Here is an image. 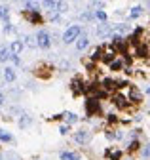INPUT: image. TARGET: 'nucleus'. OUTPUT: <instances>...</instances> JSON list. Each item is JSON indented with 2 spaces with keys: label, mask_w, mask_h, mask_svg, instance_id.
<instances>
[{
  "label": "nucleus",
  "mask_w": 150,
  "mask_h": 160,
  "mask_svg": "<svg viewBox=\"0 0 150 160\" xmlns=\"http://www.w3.org/2000/svg\"><path fill=\"white\" fill-rule=\"evenodd\" d=\"M80 32H82V27H80V25H70V27L65 31V34H63V42H65V44L76 42V38L80 36Z\"/></svg>",
  "instance_id": "obj_1"
},
{
  "label": "nucleus",
  "mask_w": 150,
  "mask_h": 160,
  "mask_svg": "<svg viewBox=\"0 0 150 160\" xmlns=\"http://www.w3.org/2000/svg\"><path fill=\"white\" fill-rule=\"evenodd\" d=\"M34 38H36V46L42 48V50H48V48L51 46V36H49L48 31H40Z\"/></svg>",
  "instance_id": "obj_2"
},
{
  "label": "nucleus",
  "mask_w": 150,
  "mask_h": 160,
  "mask_svg": "<svg viewBox=\"0 0 150 160\" xmlns=\"http://www.w3.org/2000/svg\"><path fill=\"white\" fill-rule=\"evenodd\" d=\"M74 139H76L78 143L86 145V143H89V141H91V132H87V130H80V132H76Z\"/></svg>",
  "instance_id": "obj_3"
},
{
  "label": "nucleus",
  "mask_w": 150,
  "mask_h": 160,
  "mask_svg": "<svg viewBox=\"0 0 150 160\" xmlns=\"http://www.w3.org/2000/svg\"><path fill=\"white\" fill-rule=\"evenodd\" d=\"M86 109H87V114H95L99 111V103H97V99L95 97H91L86 101Z\"/></svg>",
  "instance_id": "obj_4"
},
{
  "label": "nucleus",
  "mask_w": 150,
  "mask_h": 160,
  "mask_svg": "<svg viewBox=\"0 0 150 160\" xmlns=\"http://www.w3.org/2000/svg\"><path fill=\"white\" fill-rule=\"evenodd\" d=\"M23 15L29 19L30 23H34V25H36V23H42V15H40L38 12H29V10H25V13H23Z\"/></svg>",
  "instance_id": "obj_5"
},
{
  "label": "nucleus",
  "mask_w": 150,
  "mask_h": 160,
  "mask_svg": "<svg viewBox=\"0 0 150 160\" xmlns=\"http://www.w3.org/2000/svg\"><path fill=\"white\" fill-rule=\"evenodd\" d=\"M23 40H13V42L10 44V52H12V55H19L21 52H23Z\"/></svg>",
  "instance_id": "obj_6"
},
{
  "label": "nucleus",
  "mask_w": 150,
  "mask_h": 160,
  "mask_svg": "<svg viewBox=\"0 0 150 160\" xmlns=\"http://www.w3.org/2000/svg\"><path fill=\"white\" fill-rule=\"evenodd\" d=\"M87 46H89V38H87V34H82V36L76 38V50H78V52H84Z\"/></svg>",
  "instance_id": "obj_7"
},
{
  "label": "nucleus",
  "mask_w": 150,
  "mask_h": 160,
  "mask_svg": "<svg viewBox=\"0 0 150 160\" xmlns=\"http://www.w3.org/2000/svg\"><path fill=\"white\" fill-rule=\"evenodd\" d=\"M2 78L6 80V82H13V80H15V69L13 67H6L2 71Z\"/></svg>",
  "instance_id": "obj_8"
},
{
  "label": "nucleus",
  "mask_w": 150,
  "mask_h": 160,
  "mask_svg": "<svg viewBox=\"0 0 150 160\" xmlns=\"http://www.w3.org/2000/svg\"><path fill=\"white\" fill-rule=\"evenodd\" d=\"M129 101H133V103H139V101H141V92H139L135 86L129 88Z\"/></svg>",
  "instance_id": "obj_9"
},
{
  "label": "nucleus",
  "mask_w": 150,
  "mask_h": 160,
  "mask_svg": "<svg viewBox=\"0 0 150 160\" xmlns=\"http://www.w3.org/2000/svg\"><path fill=\"white\" fill-rule=\"evenodd\" d=\"M101 59H103L105 63H112V61H114V59H116V50L112 48L110 52H105V53L101 55Z\"/></svg>",
  "instance_id": "obj_10"
},
{
  "label": "nucleus",
  "mask_w": 150,
  "mask_h": 160,
  "mask_svg": "<svg viewBox=\"0 0 150 160\" xmlns=\"http://www.w3.org/2000/svg\"><path fill=\"white\" fill-rule=\"evenodd\" d=\"M53 10L61 15V13H65V12L68 10V4L65 2V0H57V2H55V8H53Z\"/></svg>",
  "instance_id": "obj_11"
},
{
  "label": "nucleus",
  "mask_w": 150,
  "mask_h": 160,
  "mask_svg": "<svg viewBox=\"0 0 150 160\" xmlns=\"http://www.w3.org/2000/svg\"><path fill=\"white\" fill-rule=\"evenodd\" d=\"M10 57H12V52H10V48H2V50H0V63H6V61H10Z\"/></svg>",
  "instance_id": "obj_12"
},
{
  "label": "nucleus",
  "mask_w": 150,
  "mask_h": 160,
  "mask_svg": "<svg viewBox=\"0 0 150 160\" xmlns=\"http://www.w3.org/2000/svg\"><path fill=\"white\" fill-rule=\"evenodd\" d=\"M116 84H118V82H114V80L105 78V80H103V84H101V88H105L106 92H110V90H114V88H116Z\"/></svg>",
  "instance_id": "obj_13"
},
{
  "label": "nucleus",
  "mask_w": 150,
  "mask_h": 160,
  "mask_svg": "<svg viewBox=\"0 0 150 160\" xmlns=\"http://www.w3.org/2000/svg\"><path fill=\"white\" fill-rule=\"evenodd\" d=\"M25 8H27L29 12H38V10H40V4L36 2V0H27V2H25Z\"/></svg>",
  "instance_id": "obj_14"
},
{
  "label": "nucleus",
  "mask_w": 150,
  "mask_h": 160,
  "mask_svg": "<svg viewBox=\"0 0 150 160\" xmlns=\"http://www.w3.org/2000/svg\"><path fill=\"white\" fill-rule=\"evenodd\" d=\"M110 31H112V27L105 23V25H101V27H99V29H97L95 32H97V36H105V34H108Z\"/></svg>",
  "instance_id": "obj_15"
},
{
  "label": "nucleus",
  "mask_w": 150,
  "mask_h": 160,
  "mask_svg": "<svg viewBox=\"0 0 150 160\" xmlns=\"http://www.w3.org/2000/svg\"><path fill=\"white\" fill-rule=\"evenodd\" d=\"M146 55H148V46L137 44V57H146Z\"/></svg>",
  "instance_id": "obj_16"
},
{
  "label": "nucleus",
  "mask_w": 150,
  "mask_h": 160,
  "mask_svg": "<svg viewBox=\"0 0 150 160\" xmlns=\"http://www.w3.org/2000/svg\"><path fill=\"white\" fill-rule=\"evenodd\" d=\"M61 116H65V120H67L68 124H74V122L78 120V116L74 114V112H65V114H61Z\"/></svg>",
  "instance_id": "obj_17"
},
{
  "label": "nucleus",
  "mask_w": 150,
  "mask_h": 160,
  "mask_svg": "<svg viewBox=\"0 0 150 160\" xmlns=\"http://www.w3.org/2000/svg\"><path fill=\"white\" fill-rule=\"evenodd\" d=\"M61 160H80V156L74 152H61Z\"/></svg>",
  "instance_id": "obj_18"
},
{
  "label": "nucleus",
  "mask_w": 150,
  "mask_h": 160,
  "mask_svg": "<svg viewBox=\"0 0 150 160\" xmlns=\"http://www.w3.org/2000/svg\"><path fill=\"white\" fill-rule=\"evenodd\" d=\"M23 46L36 48V38H34V36H25V42H23Z\"/></svg>",
  "instance_id": "obj_19"
},
{
  "label": "nucleus",
  "mask_w": 150,
  "mask_h": 160,
  "mask_svg": "<svg viewBox=\"0 0 150 160\" xmlns=\"http://www.w3.org/2000/svg\"><path fill=\"white\" fill-rule=\"evenodd\" d=\"M141 13H143V8H141V6H135L133 10L129 12V17H131V19H137V17H139Z\"/></svg>",
  "instance_id": "obj_20"
},
{
  "label": "nucleus",
  "mask_w": 150,
  "mask_h": 160,
  "mask_svg": "<svg viewBox=\"0 0 150 160\" xmlns=\"http://www.w3.org/2000/svg\"><path fill=\"white\" fill-rule=\"evenodd\" d=\"M8 13H10V8L8 6H0V19L8 21Z\"/></svg>",
  "instance_id": "obj_21"
},
{
  "label": "nucleus",
  "mask_w": 150,
  "mask_h": 160,
  "mask_svg": "<svg viewBox=\"0 0 150 160\" xmlns=\"http://www.w3.org/2000/svg\"><path fill=\"white\" fill-rule=\"evenodd\" d=\"M108 65H110V71H120L124 63H122V61H118V59H114V61H112V63H108Z\"/></svg>",
  "instance_id": "obj_22"
},
{
  "label": "nucleus",
  "mask_w": 150,
  "mask_h": 160,
  "mask_svg": "<svg viewBox=\"0 0 150 160\" xmlns=\"http://www.w3.org/2000/svg\"><path fill=\"white\" fill-rule=\"evenodd\" d=\"M125 101H127V99H125L124 95H116V97H114V103H116L118 107H125Z\"/></svg>",
  "instance_id": "obj_23"
},
{
  "label": "nucleus",
  "mask_w": 150,
  "mask_h": 160,
  "mask_svg": "<svg viewBox=\"0 0 150 160\" xmlns=\"http://www.w3.org/2000/svg\"><path fill=\"white\" fill-rule=\"evenodd\" d=\"M80 90L84 92V88H80V80H78V78L72 80V92H74V93H80Z\"/></svg>",
  "instance_id": "obj_24"
},
{
  "label": "nucleus",
  "mask_w": 150,
  "mask_h": 160,
  "mask_svg": "<svg viewBox=\"0 0 150 160\" xmlns=\"http://www.w3.org/2000/svg\"><path fill=\"white\" fill-rule=\"evenodd\" d=\"M55 2H57V0H44V8L49 12V10H53V8H55Z\"/></svg>",
  "instance_id": "obj_25"
},
{
  "label": "nucleus",
  "mask_w": 150,
  "mask_h": 160,
  "mask_svg": "<svg viewBox=\"0 0 150 160\" xmlns=\"http://www.w3.org/2000/svg\"><path fill=\"white\" fill-rule=\"evenodd\" d=\"M0 141H12V135H10V133H6V132H2V130H0Z\"/></svg>",
  "instance_id": "obj_26"
},
{
  "label": "nucleus",
  "mask_w": 150,
  "mask_h": 160,
  "mask_svg": "<svg viewBox=\"0 0 150 160\" xmlns=\"http://www.w3.org/2000/svg\"><path fill=\"white\" fill-rule=\"evenodd\" d=\"M101 52H103L101 48H95V50L91 52V59H97V57H101Z\"/></svg>",
  "instance_id": "obj_27"
},
{
  "label": "nucleus",
  "mask_w": 150,
  "mask_h": 160,
  "mask_svg": "<svg viewBox=\"0 0 150 160\" xmlns=\"http://www.w3.org/2000/svg\"><path fill=\"white\" fill-rule=\"evenodd\" d=\"M95 17L99 19V21H106V13H105V12H101V10L95 13Z\"/></svg>",
  "instance_id": "obj_28"
},
{
  "label": "nucleus",
  "mask_w": 150,
  "mask_h": 160,
  "mask_svg": "<svg viewBox=\"0 0 150 160\" xmlns=\"http://www.w3.org/2000/svg\"><path fill=\"white\" fill-rule=\"evenodd\" d=\"M120 158H122V152L120 151H114V152L110 154V160H120Z\"/></svg>",
  "instance_id": "obj_29"
},
{
  "label": "nucleus",
  "mask_w": 150,
  "mask_h": 160,
  "mask_svg": "<svg viewBox=\"0 0 150 160\" xmlns=\"http://www.w3.org/2000/svg\"><path fill=\"white\" fill-rule=\"evenodd\" d=\"M27 124H30V118H29V116H23V118L19 120V126H27Z\"/></svg>",
  "instance_id": "obj_30"
},
{
  "label": "nucleus",
  "mask_w": 150,
  "mask_h": 160,
  "mask_svg": "<svg viewBox=\"0 0 150 160\" xmlns=\"http://www.w3.org/2000/svg\"><path fill=\"white\" fill-rule=\"evenodd\" d=\"M80 19H82V21H89V19H91V13H89V12H86V13H82V15H80Z\"/></svg>",
  "instance_id": "obj_31"
},
{
  "label": "nucleus",
  "mask_w": 150,
  "mask_h": 160,
  "mask_svg": "<svg viewBox=\"0 0 150 160\" xmlns=\"http://www.w3.org/2000/svg\"><path fill=\"white\" fill-rule=\"evenodd\" d=\"M91 8H103V2H101V0H93V2H91Z\"/></svg>",
  "instance_id": "obj_32"
},
{
  "label": "nucleus",
  "mask_w": 150,
  "mask_h": 160,
  "mask_svg": "<svg viewBox=\"0 0 150 160\" xmlns=\"http://www.w3.org/2000/svg\"><path fill=\"white\" fill-rule=\"evenodd\" d=\"M143 156H146V158L150 156V145H146V149L143 151Z\"/></svg>",
  "instance_id": "obj_33"
},
{
  "label": "nucleus",
  "mask_w": 150,
  "mask_h": 160,
  "mask_svg": "<svg viewBox=\"0 0 150 160\" xmlns=\"http://www.w3.org/2000/svg\"><path fill=\"white\" fill-rule=\"evenodd\" d=\"M137 149H139V143L133 141V143H131V147H129V151H137Z\"/></svg>",
  "instance_id": "obj_34"
},
{
  "label": "nucleus",
  "mask_w": 150,
  "mask_h": 160,
  "mask_svg": "<svg viewBox=\"0 0 150 160\" xmlns=\"http://www.w3.org/2000/svg\"><path fill=\"white\" fill-rule=\"evenodd\" d=\"M63 135H67V132H68V126H61V130H59Z\"/></svg>",
  "instance_id": "obj_35"
},
{
  "label": "nucleus",
  "mask_w": 150,
  "mask_h": 160,
  "mask_svg": "<svg viewBox=\"0 0 150 160\" xmlns=\"http://www.w3.org/2000/svg\"><path fill=\"white\" fill-rule=\"evenodd\" d=\"M2 103H4V95H2V93H0V105H2Z\"/></svg>",
  "instance_id": "obj_36"
},
{
  "label": "nucleus",
  "mask_w": 150,
  "mask_h": 160,
  "mask_svg": "<svg viewBox=\"0 0 150 160\" xmlns=\"http://www.w3.org/2000/svg\"><path fill=\"white\" fill-rule=\"evenodd\" d=\"M146 93H148V95H150V86H148V88H146Z\"/></svg>",
  "instance_id": "obj_37"
},
{
  "label": "nucleus",
  "mask_w": 150,
  "mask_h": 160,
  "mask_svg": "<svg viewBox=\"0 0 150 160\" xmlns=\"http://www.w3.org/2000/svg\"><path fill=\"white\" fill-rule=\"evenodd\" d=\"M0 78H2V69H0Z\"/></svg>",
  "instance_id": "obj_38"
}]
</instances>
